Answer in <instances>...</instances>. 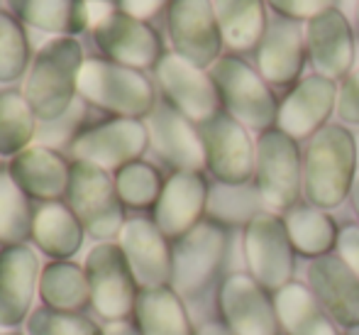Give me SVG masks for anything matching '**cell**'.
<instances>
[{"instance_id":"obj_1","label":"cell","mask_w":359,"mask_h":335,"mask_svg":"<svg viewBox=\"0 0 359 335\" xmlns=\"http://www.w3.org/2000/svg\"><path fill=\"white\" fill-rule=\"evenodd\" d=\"M83 62V44L76 37H52L39 47L22 84L39 123L59 120L76 105Z\"/></svg>"},{"instance_id":"obj_2","label":"cell","mask_w":359,"mask_h":335,"mask_svg":"<svg viewBox=\"0 0 359 335\" xmlns=\"http://www.w3.org/2000/svg\"><path fill=\"white\" fill-rule=\"evenodd\" d=\"M79 98L110 118L147 120L156 108V93L144 71L108 62L86 59L79 76Z\"/></svg>"},{"instance_id":"obj_3","label":"cell","mask_w":359,"mask_h":335,"mask_svg":"<svg viewBox=\"0 0 359 335\" xmlns=\"http://www.w3.org/2000/svg\"><path fill=\"white\" fill-rule=\"evenodd\" d=\"M357 176L355 137L340 125L313 135L306 155V196L313 206L332 208L345 201Z\"/></svg>"},{"instance_id":"obj_4","label":"cell","mask_w":359,"mask_h":335,"mask_svg":"<svg viewBox=\"0 0 359 335\" xmlns=\"http://www.w3.org/2000/svg\"><path fill=\"white\" fill-rule=\"evenodd\" d=\"M90 287V308L95 318L108 323H123L135 318L140 284L125 260L118 240L95 242L83 260Z\"/></svg>"},{"instance_id":"obj_5","label":"cell","mask_w":359,"mask_h":335,"mask_svg":"<svg viewBox=\"0 0 359 335\" xmlns=\"http://www.w3.org/2000/svg\"><path fill=\"white\" fill-rule=\"evenodd\" d=\"M64 201L86 228V235L95 242L118 240L120 230L128 223L113 174L100 166L72 162V176Z\"/></svg>"},{"instance_id":"obj_6","label":"cell","mask_w":359,"mask_h":335,"mask_svg":"<svg viewBox=\"0 0 359 335\" xmlns=\"http://www.w3.org/2000/svg\"><path fill=\"white\" fill-rule=\"evenodd\" d=\"M147 150H149V128L144 120L105 118L86 125L74 137L69 145V157L72 162H86L115 174L123 166L142 159Z\"/></svg>"},{"instance_id":"obj_7","label":"cell","mask_w":359,"mask_h":335,"mask_svg":"<svg viewBox=\"0 0 359 335\" xmlns=\"http://www.w3.org/2000/svg\"><path fill=\"white\" fill-rule=\"evenodd\" d=\"M210 76L225 105V113L252 130H269L279 115L276 100L250 64L237 57H220L210 67Z\"/></svg>"},{"instance_id":"obj_8","label":"cell","mask_w":359,"mask_h":335,"mask_svg":"<svg viewBox=\"0 0 359 335\" xmlns=\"http://www.w3.org/2000/svg\"><path fill=\"white\" fill-rule=\"evenodd\" d=\"M93 42L103 52V59L123 67L147 71L156 69L164 57L156 29L144 20H137L120 10H108L93 22Z\"/></svg>"},{"instance_id":"obj_9","label":"cell","mask_w":359,"mask_h":335,"mask_svg":"<svg viewBox=\"0 0 359 335\" xmlns=\"http://www.w3.org/2000/svg\"><path fill=\"white\" fill-rule=\"evenodd\" d=\"M225 232L213 221H201L194 230L174 240L171 257V287L184 298H194L203 291L215 277L225 257Z\"/></svg>"},{"instance_id":"obj_10","label":"cell","mask_w":359,"mask_h":335,"mask_svg":"<svg viewBox=\"0 0 359 335\" xmlns=\"http://www.w3.org/2000/svg\"><path fill=\"white\" fill-rule=\"evenodd\" d=\"M154 76L166 103L179 110L181 115H186L194 125L205 123L220 113L222 100L215 88L213 76L205 74L196 64L186 62L176 52L161 57V62L154 69Z\"/></svg>"},{"instance_id":"obj_11","label":"cell","mask_w":359,"mask_h":335,"mask_svg":"<svg viewBox=\"0 0 359 335\" xmlns=\"http://www.w3.org/2000/svg\"><path fill=\"white\" fill-rule=\"evenodd\" d=\"M42 262L32 242L0 247V331L27 323L39 298Z\"/></svg>"},{"instance_id":"obj_12","label":"cell","mask_w":359,"mask_h":335,"mask_svg":"<svg viewBox=\"0 0 359 335\" xmlns=\"http://www.w3.org/2000/svg\"><path fill=\"white\" fill-rule=\"evenodd\" d=\"M171 47L196 67H213L220 59L222 32L210 0H171L166 13Z\"/></svg>"},{"instance_id":"obj_13","label":"cell","mask_w":359,"mask_h":335,"mask_svg":"<svg viewBox=\"0 0 359 335\" xmlns=\"http://www.w3.org/2000/svg\"><path fill=\"white\" fill-rule=\"evenodd\" d=\"M257 189L266 206L291 208L301 189V155L293 137L266 130L257 145Z\"/></svg>"},{"instance_id":"obj_14","label":"cell","mask_w":359,"mask_h":335,"mask_svg":"<svg viewBox=\"0 0 359 335\" xmlns=\"http://www.w3.org/2000/svg\"><path fill=\"white\" fill-rule=\"evenodd\" d=\"M205 147V166L220 184H247L255 169V150L247 130L230 113L220 110L198 125Z\"/></svg>"},{"instance_id":"obj_15","label":"cell","mask_w":359,"mask_h":335,"mask_svg":"<svg viewBox=\"0 0 359 335\" xmlns=\"http://www.w3.org/2000/svg\"><path fill=\"white\" fill-rule=\"evenodd\" d=\"M118 245L133 269L140 289L171 287V269H174L171 247L174 242H169V237L156 228L151 218H128L118 235Z\"/></svg>"},{"instance_id":"obj_16","label":"cell","mask_w":359,"mask_h":335,"mask_svg":"<svg viewBox=\"0 0 359 335\" xmlns=\"http://www.w3.org/2000/svg\"><path fill=\"white\" fill-rule=\"evenodd\" d=\"M293 242L286 225L276 216L259 213L247 223L245 252L257 282L284 289L293 274Z\"/></svg>"},{"instance_id":"obj_17","label":"cell","mask_w":359,"mask_h":335,"mask_svg":"<svg viewBox=\"0 0 359 335\" xmlns=\"http://www.w3.org/2000/svg\"><path fill=\"white\" fill-rule=\"evenodd\" d=\"M208 184L201 171H174L151 208V221L169 240H179L194 230L208 208Z\"/></svg>"},{"instance_id":"obj_18","label":"cell","mask_w":359,"mask_h":335,"mask_svg":"<svg viewBox=\"0 0 359 335\" xmlns=\"http://www.w3.org/2000/svg\"><path fill=\"white\" fill-rule=\"evenodd\" d=\"M147 128L149 147L176 171H201L205 166V147L198 128L169 103L156 105L147 118Z\"/></svg>"},{"instance_id":"obj_19","label":"cell","mask_w":359,"mask_h":335,"mask_svg":"<svg viewBox=\"0 0 359 335\" xmlns=\"http://www.w3.org/2000/svg\"><path fill=\"white\" fill-rule=\"evenodd\" d=\"M8 171L32 201H64L72 176V159L54 147L34 142L8 162Z\"/></svg>"},{"instance_id":"obj_20","label":"cell","mask_w":359,"mask_h":335,"mask_svg":"<svg viewBox=\"0 0 359 335\" xmlns=\"http://www.w3.org/2000/svg\"><path fill=\"white\" fill-rule=\"evenodd\" d=\"M220 308L235 335H276L279 333V316L276 306L259 289L255 279L245 274H232L222 282Z\"/></svg>"},{"instance_id":"obj_21","label":"cell","mask_w":359,"mask_h":335,"mask_svg":"<svg viewBox=\"0 0 359 335\" xmlns=\"http://www.w3.org/2000/svg\"><path fill=\"white\" fill-rule=\"evenodd\" d=\"M306 49L311 64L325 79L345 76L355 62V37L347 18L337 8L308 20Z\"/></svg>"},{"instance_id":"obj_22","label":"cell","mask_w":359,"mask_h":335,"mask_svg":"<svg viewBox=\"0 0 359 335\" xmlns=\"http://www.w3.org/2000/svg\"><path fill=\"white\" fill-rule=\"evenodd\" d=\"M335 96L337 88L332 79L316 74L301 81L279 108V115H276L279 130L293 140L316 135L318 130H323V123L330 118L335 108Z\"/></svg>"},{"instance_id":"obj_23","label":"cell","mask_w":359,"mask_h":335,"mask_svg":"<svg viewBox=\"0 0 359 335\" xmlns=\"http://www.w3.org/2000/svg\"><path fill=\"white\" fill-rule=\"evenodd\" d=\"M318 301L342 326L359 328V277L337 257H320L308 267Z\"/></svg>"},{"instance_id":"obj_24","label":"cell","mask_w":359,"mask_h":335,"mask_svg":"<svg viewBox=\"0 0 359 335\" xmlns=\"http://www.w3.org/2000/svg\"><path fill=\"white\" fill-rule=\"evenodd\" d=\"M86 228L67 201L39 203L34 211L32 245L49 260H74L86 242Z\"/></svg>"},{"instance_id":"obj_25","label":"cell","mask_w":359,"mask_h":335,"mask_svg":"<svg viewBox=\"0 0 359 335\" xmlns=\"http://www.w3.org/2000/svg\"><path fill=\"white\" fill-rule=\"evenodd\" d=\"M306 42L303 32L293 20H274L259 42V71L266 81L286 86L298 79L303 69Z\"/></svg>"},{"instance_id":"obj_26","label":"cell","mask_w":359,"mask_h":335,"mask_svg":"<svg viewBox=\"0 0 359 335\" xmlns=\"http://www.w3.org/2000/svg\"><path fill=\"white\" fill-rule=\"evenodd\" d=\"M5 3L22 25L54 37H79L90 25L88 0H5Z\"/></svg>"},{"instance_id":"obj_27","label":"cell","mask_w":359,"mask_h":335,"mask_svg":"<svg viewBox=\"0 0 359 335\" xmlns=\"http://www.w3.org/2000/svg\"><path fill=\"white\" fill-rule=\"evenodd\" d=\"M39 303L52 311L86 313L90 308V287L83 262L49 260L39 274Z\"/></svg>"},{"instance_id":"obj_28","label":"cell","mask_w":359,"mask_h":335,"mask_svg":"<svg viewBox=\"0 0 359 335\" xmlns=\"http://www.w3.org/2000/svg\"><path fill=\"white\" fill-rule=\"evenodd\" d=\"M133 321L142 335H196L184 296L174 287L140 289Z\"/></svg>"},{"instance_id":"obj_29","label":"cell","mask_w":359,"mask_h":335,"mask_svg":"<svg viewBox=\"0 0 359 335\" xmlns=\"http://www.w3.org/2000/svg\"><path fill=\"white\" fill-rule=\"evenodd\" d=\"M39 118L22 88L0 91V157L13 159L37 142Z\"/></svg>"},{"instance_id":"obj_30","label":"cell","mask_w":359,"mask_h":335,"mask_svg":"<svg viewBox=\"0 0 359 335\" xmlns=\"http://www.w3.org/2000/svg\"><path fill=\"white\" fill-rule=\"evenodd\" d=\"M215 15L222 39L237 52L262 42L266 32L264 0H215Z\"/></svg>"},{"instance_id":"obj_31","label":"cell","mask_w":359,"mask_h":335,"mask_svg":"<svg viewBox=\"0 0 359 335\" xmlns=\"http://www.w3.org/2000/svg\"><path fill=\"white\" fill-rule=\"evenodd\" d=\"M34 203L15 184L8 166H0V247L32 242Z\"/></svg>"},{"instance_id":"obj_32","label":"cell","mask_w":359,"mask_h":335,"mask_svg":"<svg viewBox=\"0 0 359 335\" xmlns=\"http://www.w3.org/2000/svg\"><path fill=\"white\" fill-rule=\"evenodd\" d=\"M274 306L279 321L291 335H335L330 321L308 289L288 284L279 291Z\"/></svg>"},{"instance_id":"obj_33","label":"cell","mask_w":359,"mask_h":335,"mask_svg":"<svg viewBox=\"0 0 359 335\" xmlns=\"http://www.w3.org/2000/svg\"><path fill=\"white\" fill-rule=\"evenodd\" d=\"M113 179L125 211L154 208L161 196V189H164V179H161L159 169L144 159H137L133 164L118 169L113 174Z\"/></svg>"},{"instance_id":"obj_34","label":"cell","mask_w":359,"mask_h":335,"mask_svg":"<svg viewBox=\"0 0 359 335\" xmlns=\"http://www.w3.org/2000/svg\"><path fill=\"white\" fill-rule=\"evenodd\" d=\"M32 67V47L25 25L10 10H0V84H18Z\"/></svg>"},{"instance_id":"obj_35","label":"cell","mask_w":359,"mask_h":335,"mask_svg":"<svg viewBox=\"0 0 359 335\" xmlns=\"http://www.w3.org/2000/svg\"><path fill=\"white\" fill-rule=\"evenodd\" d=\"M259 189L250 184H217L208 194V208L205 213L213 223H250L255 216H259Z\"/></svg>"},{"instance_id":"obj_36","label":"cell","mask_w":359,"mask_h":335,"mask_svg":"<svg viewBox=\"0 0 359 335\" xmlns=\"http://www.w3.org/2000/svg\"><path fill=\"white\" fill-rule=\"evenodd\" d=\"M286 230L293 247L303 255H323L335 245V225L318 208H296L288 213Z\"/></svg>"},{"instance_id":"obj_37","label":"cell","mask_w":359,"mask_h":335,"mask_svg":"<svg viewBox=\"0 0 359 335\" xmlns=\"http://www.w3.org/2000/svg\"><path fill=\"white\" fill-rule=\"evenodd\" d=\"M27 335H105V328L88 313H64L37 306L25 323Z\"/></svg>"},{"instance_id":"obj_38","label":"cell","mask_w":359,"mask_h":335,"mask_svg":"<svg viewBox=\"0 0 359 335\" xmlns=\"http://www.w3.org/2000/svg\"><path fill=\"white\" fill-rule=\"evenodd\" d=\"M288 20H313L325 10H332L337 0H266Z\"/></svg>"},{"instance_id":"obj_39","label":"cell","mask_w":359,"mask_h":335,"mask_svg":"<svg viewBox=\"0 0 359 335\" xmlns=\"http://www.w3.org/2000/svg\"><path fill=\"white\" fill-rule=\"evenodd\" d=\"M337 113H340V118L345 120V123L359 125V69L345 81V86H342Z\"/></svg>"},{"instance_id":"obj_40","label":"cell","mask_w":359,"mask_h":335,"mask_svg":"<svg viewBox=\"0 0 359 335\" xmlns=\"http://www.w3.org/2000/svg\"><path fill=\"white\" fill-rule=\"evenodd\" d=\"M171 0H118L120 13H128L137 20H151L154 15H159L164 8H169Z\"/></svg>"},{"instance_id":"obj_41","label":"cell","mask_w":359,"mask_h":335,"mask_svg":"<svg viewBox=\"0 0 359 335\" xmlns=\"http://www.w3.org/2000/svg\"><path fill=\"white\" fill-rule=\"evenodd\" d=\"M337 247H340V257L347 262V267L359 277V228H345L337 237Z\"/></svg>"},{"instance_id":"obj_42","label":"cell","mask_w":359,"mask_h":335,"mask_svg":"<svg viewBox=\"0 0 359 335\" xmlns=\"http://www.w3.org/2000/svg\"><path fill=\"white\" fill-rule=\"evenodd\" d=\"M105 335H142V333L135 326V321H123V323H108L105 326Z\"/></svg>"},{"instance_id":"obj_43","label":"cell","mask_w":359,"mask_h":335,"mask_svg":"<svg viewBox=\"0 0 359 335\" xmlns=\"http://www.w3.org/2000/svg\"><path fill=\"white\" fill-rule=\"evenodd\" d=\"M196 335H235V333H232L225 323L210 321V323H203V326H201V331Z\"/></svg>"},{"instance_id":"obj_44","label":"cell","mask_w":359,"mask_h":335,"mask_svg":"<svg viewBox=\"0 0 359 335\" xmlns=\"http://www.w3.org/2000/svg\"><path fill=\"white\" fill-rule=\"evenodd\" d=\"M352 203H355V211H357V216H359V169H357V176H355V184H352Z\"/></svg>"},{"instance_id":"obj_45","label":"cell","mask_w":359,"mask_h":335,"mask_svg":"<svg viewBox=\"0 0 359 335\" xmlns=\"http://www.w3.org/2000/svg\"><path fill=\"white\" fill-rule=\"evenodd\" d=\"M0 335H27V333H22V331L18 328V331H0Z\"/></svg>"},{"instance_id":"obj_46","label":"cell","mask_w":359,"mask_h":335,"mask_svg":"<svg viewBox=\"0 0 359 335\" xmlns=\"http://www.w3.org/2000/svg\"><path fill=\"white\" fill-rule=\"evenodd\" d=\"M350 335H359V328H355V331H350Z\"/></svg>"},{"instance_id":"obj_47","label":"cell","mask_w":359,"mask_h":335,"mask_svg":"<svg viewBox=\"0 0 359 335\" xmlns=\"http://www.w3.org/2000/svg\"><path fill=\"white\" fill-rule=\"evenodd\" d=\"M357 25H359V5H357Z\"/></svg>"},{"instance_id":"obj_48","label":"cell","mask_w":359,"mask_h":335,"mask_svg":"<svg viewBox=\"0 0 359 335\" xmlns=\"http://www.w3.org/2000/svg\"><path fill=\"white\" fill-rule=\"evenodd\" d=\"M88 3H95V0H88Z\"/></svg>"}]
</instances>
